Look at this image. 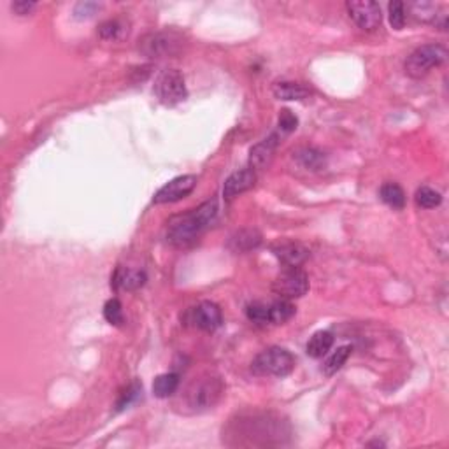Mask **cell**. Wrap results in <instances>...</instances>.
I'll return each instance as SVG.
<instances>
[{"label":"cell","mask_w":449,"mask_h":449,"mask_svg":"<svg viewBox=\"0 0 449 449\" xmlns=\"http://www.w3.org/2000/svg\"><path fill=\"white\" fill-rule=\"evenodd\" d=\"M272 93L279 100H305L312 95V90L297 81H279L272 86Z\"/></svg>","instance_id":"cell-14"},{"label":"cell","mask_w":449,"mask_h":449,"mask_svg":"<svg viewBox=\"0 0 449 449\" xmlns=\"http://www.w3.org/2000/svg\"><path fill=\"white\" fill-rule=\"evenodd\" d=\"M139 51L149 59H162L181 47V37L176 32H151L139 39Z\"/></svg>","instance_id":"cell-7"},{"label":"cell","mask_w":449,"mask_h":449,"mask_svg":"<svg viewBox=\"0 0 449 449\" xmlns=\"http://www.w3.org/2000/svg\"><path fill=\"white\" fill-rule=\"evenodd\" d=\"M261 244V234L257 229H243L229 237V248L234 253H248Z\"/></svg>","instance_id":"cell-15"},{"label":"cell","mask_w":449,"mask_h":449,"mask_svg":"<svg viewBox=\"0 0 449 449\" xmlns=\"http://www.w3.org/2000/svg\"><path fill=\"white\" fill-rule=\"evenodd\" d=\"M179 388V376L174 372L160 374L155 381H153V393L158 399H169L174 395Z\"/></svg>","instance_id":"cell-20"},{"label":"cell","mask_w":449,"mask_h":449,"mask_svg":"<svg viewBox=\"0 0 449 449\" xmlns=\"http://www.w3.org/2000/svg\"><path fill=\"white\" fill-rule=\"evenodd\" d=\"M446 59H448V50L444 46H441V44H423V46L416 47L407 56L406 63H404V70L409 77L420 79V77L427 76L434 67L444 63Z\"/></svg>","instance_id":"cell-3"},{"label":"cell","mask_w":449,"mask_h":449,"mask_svg":"<svg viewBox=\"0 0 449 449\" xmlns=\"http://www.w3.org/2000/svg\"><path fill=\"white\" fill-rule=\"evenodd\" d=\"M379 195L381 200L386 206L393 207V209H404V206H406V193H404V190L397 183H386V185H383Z\"/></svg>","instance_id":"cell-21"},{"label":"cell","mask_w":449,"mask_h":449,"mask_svg":"<svg viewBox=\"0 0 449 449\" xmlns=\"http://www.w3.org/2000/svg\"><path fill=\"white\" fill-rule=\"evenodd\" d=\"M351 351H353L351 346H341V348H337L335 351L326 358L325 365H323V372H325V376H333L337 370H341L342 365L348 362Z\"/></svg>","instance_id":"cell-22"},{"label":"cell","mask_w":449,"mask_h":449,"mask_svg":"<svg viewBox=\"0 0 449 449\" xmlns=\"http://www.w3.org/2000/svg\"><path fill=\"white\" fill-rule=\"evenodd\" d=\"M36 8L37 4L36 2H32V0H16V2H13L11 4L13 13L18 16L32 15V11H36Z\"/></svg>","instance_id":"cell-32"},{"label":"cell","mask_w":449,"mask_h":449,"mask_svg":"<svg viewBox=\"0 0 449 449\" xmlns=\"http://www.w3.org/2000/svg\"><path fill=\"white\" fill-rule=\"evenodd\" d=\"M246 316L250 321L257 323V325H267L268 304H265V302H251L246 307Z\"/></svg>","instance_id":"cell-27"},{"label":"cell","mask_w":449,"mask_h":449,"mask_svg":"<svg viewBox=\"0 0 449 449\" xmlns=\"http://www.w3.org/2000/svg\"><path fill=\"white\" fill-rule=\"evenodd\" d=\"M294 369V355H291L288 349L277 348V346L264 349V351L258 353L253 362H251V372H253L254 376L284 377L288 376V374H291Z\"/></svg>","instance_id":"cell-2"},{"label":"cell","mask_w":449,"mask_h":449,"mask_svg":"<svg viewBox=\"0 0 449 449\" xmlns=\"http://www.w3.org/2000/svg\"><path fill=\"white\" fill-rule=\"evenodd\" d=\"M298 120L295 116L294 112L288 111V109H283L281 114H279V132H283V134H290L297 128Z\"/></svg>","instance_id":"cell-30"},{"label":"cell","mask_w":449,"mask_h":449,"mask_svg":"<svg viewBox=\"0 0 449 449\" xmlns=\"http://www.w3.org/2000/svg\"><path fill=\"white\" fill-rule=\"evenodd\" d=\"M294 158L305 171H319L326 163L325 153L316 148H300L294 153Z\"/></svg>","instance_id":"cell-17"},{"label":"cell","mask_w":449,"mask_h":449,"mask_svg":"<svg viewBox=\"0 0 449 449\" xmlns=\"http://www.w3.org/2000/svg\"><path fill=\"white\" fill-rule=\"evenodd\" d=\"M223 381L218 376H202L190 384L186 391V402L192 409L204 411L211 409L218 404L223 395Z\"/></svg>","instance_id":"cell-4"},{"label":"cell","mask_w":449,"mask_h":449,"mask_svg":"<svg viewBox=\"0 0 449 449\" xmlns=\"http://www.w3.org/2000/svg\"><path fill=\"white\" fill-rule=\"evenodd\" d=\"M414 200H416V206L421 207V209H434V207L441 206L442 197L441 193L435 192L434 188L421 186V188H418L416 195H414Z\"/></svg>","instance_id":"cell-24"},{"label":"cell","mask_w":449,"mask_h":449,"mask_svg":"<svg viewBox=\"0 0 449 449\" xmlns=\"http://www.w3.org/2000/svg\"><path fill=\"white\" fill-rule=\"evenodd\" d=\"M390 25L395 30H402L406 25V4L404 2H390L388 4Z\"/></svg>","instance_id":"cell-28"},{"label":"cell","mask_w":449,"mask_h":449,"mask_svg":"<svg viewBox=\"0 0 449 449\" xmlns=\"http://www.w3.org/2000/svg\"><path fill=\"white\" fill-rule=\"evenodd\" d=\"M279 142H281V137H279L277 132L268 135L267 139H264L261 142H258L257 146H253L250 151V163L251 169H264L268 162H271L272 155L277 149Z\"/></svg>","instance_id":"cell-13"},{"label":"cell","mask_w":449,"mask_h":449,"mask_svg":"<svg viewBox=\"0 0 449 449\" xmlns=\"http://www.w3.org/2000/svg\"><path fill=\"white\" fill-rule=\"evenodd\" d=\"M333 344V335L326 330H321V332H316L314 335L309 339L307 346H305V353H307L311 358H321L326 353L330 351Z\"/></svg>","instance_id":"cell-18"},{"label":"cell","mask_w":449,"mask_h":449,"mask_svg":"<svg viewBox=\"0 0 449 449\" xmlns=\"http://www.w3.org/2000/svg\"><path fill=\"white\" fill-rule=\"evenodd\" d=\"M192 323L204 332H214L223 323L220 305L209 300L200 302L197 307L192 309Z\"/></svg>","instance_id":"cell-10"},{"label":"cell","mask_w":449,"mask_h":449,"mask_svg":"<svg viewBox=\"0 0 449 449\" xmlns=\"http://www.w3.org/2000/svg\"><path fill=\"white\" fill-rule=\"evenodd\" d=\"M104 318L105 321L114 326H120L123 323V307H121V302L118 298H111V300L105 302Z\"/></svg>","instance_id":"cell-26"},{"label":"cell","mask_w":449,"mask_h":449,"mask_svg":"<svg viewBox=\"0 0 449 449\" xmlns=\"http://www.w3.org/2000/svg\"><path fill=\"white\" fill-rule=\"evenodd\" d=\"M257 183V172L251 167L236 171L229 176V179L223 185V197L224 200H234L236 197L243 195L244 192L251 190Z\"/></svg>","instance_id":"cell-11"},{"label":"cell","mask_w":449,"mask_h":449,"mask_svg":"<svg viewBox=\"0 0 449 449\" xmlns=\"http://www.w3.org/2000/svg\"><path fill=\"white\" fill-rule=\"evenodd\" d=\"M195 186H197V176L193 174L179 176V178H174L169 183H165V185L155 193V197H153V204L178 202V200L188 197L190 193L195 190Z\"/></svg>","instance_id":"cell-9"},{"label":"cell","mask_w":449,"mask_h":449,"mask_svg":"<svg viewBox=\"0 0 449 449\" xmlns=\"http://www.w3.org/2000/svg\"><path fill=\"white\" fill-rule=\"evenodd\" d=\"M128 33V29H125V23L121 20H107L98 26V36L105 40H116Z\"/></svg>","instance_id":"cell-23"},{"label":"cell","mask_w":449,"mask_h":449,"mask_svg":"<svg viewBox=\"0 0 449 449\" xmlns=\"http://www.w3.org/2000/svg\"><path fill=\"white\" fill-rule=\"evenodd\" d=\"M272 291L284 300H295V298L304 297L309 291L307 274L298 267H287L274 279Z\"/></svg>","instance_id":"cell-5"},{"label":"cell","mask_w":449,"mask_h":449,"mask_svg":"<svg viewBox=\"0 0 449 449\" xmlns=\"http://www.w3.org/2000/svg\"><path fill=\"white\" fill-rule=\"evenodd\" d=\"M148 281V275H146L144 271H135V268H128V271H123V268H118L112 275V284L116 288H121V290L134 291L142 288Z\"/></svg>","instance_id":"cell-16"},{"label":"cell","mask_w":449,"mask_h":449,"mask_svg":"<svg viewBox=\"0 0 449 449\" xmlns=\"http://www.w3.org/2000/svg\"><path fill=\"white\" fill-rule=\"evenodd\" d=\"M218 214L216 200H207L195 209L172 218L167 223V241L178 248L192 244L207 227L214 221Z\"/></svg>","instance_id":"cell-1"},{"label":"cell","mask_w":449,"mask_h":449,"mask_svg":"<svg viewBox=\"0 0 449 449\" xmlns=\"http://www.w3.org/2000/svg\"><path fill=\"white\" fill-rule=\"evenodd\" d=\"M272 253L284 267H300L309 258V251L298 243H279L272 246Z\"/></svg>","instance_id":"cell-12"},{"label":"cell","mask_w":449,"mask_h":449,"mask_svg":"<svg viewBox=\"0 0 449 449\" xmlns=\"http://www.w3.org/2000/svg\"><path fill=\"white\" fill-rule=\"evenodd\" d=\"M98 9H100V6L95 4V2H79V4L74 8V16L79 20L91 18V16L98 11Z\"/></svg>","instance_id":"cell-31"},{"label":"cell","mask_w":449,"mask_h":449,"mask_svg":"<svg viewBox=\"0 0 449 449\" xmlns=\"http://www.w3.org/2000/svg\"><path fill=\"white\" fill-rule=\"evenodd\" d=\"M346 9H348L349 18L355 22V25L358 29L367 30V32H372L383 22V13H381V8L377 2H372V0H356V2H348L346 4Z\"/></svg>","instance_id":"cell-8"},{"label":"cell","mask_w":449,"mask_h":449,"mask_svg":"<svg viewBox=\"0 0 449 449\" xmlns=\"http://www.w3.org/2000/svg\"><path fill=\"white\" fill-rule=\"evenodd\" d=\"M407 9H409L414 18L420 20V22L434 23V20L437 18L439 15L437 6L432 4V2H413V4L407 6Z\"/></svg>","instance_id":"cell-25"},{"label":"cell","mask_w":449,"mask_h":449,"mask_svg":"<svg viewBox=\"0 0 449 449\" xmlns=\"http://www.w3.org/2000/svg\"><path fill=\"white\" fill-rule=\"evenodd\" d=\"M141 391H142V388L139 386V384H132V386H128L127 390L121 393L120 400H118V404H116V409L123 411V409H127L128 406H132V404L139 399Z\"/></svg>","instance_id":"cell-29"},{"label":"cell","mask_w":449,"mask_h":449,"mask_svg":"<svg viewBox=\"0 0 449 449\" xmlns=\"http://www.w3.org/2000/svg\"><path fill=\"white\" fill-rule=\"evenodd\" d=\"M155 93L158 100L165 105H176L185 100L188 91H186L183 74L176 69L163 70L155 83Z\"/></svg>","instance_id":"cell-6"},{"label":"cell","mask_w":449,"mask_h":449,"mask_svg":"<svg viewBox=\"0 0 449 449\" xmlns=\"http://www.w3.org/2000/svg\"><path fill=\"white\" fill-rule=\"evenodd\" d=\"M297 309L291 304V300H284V298H279V300L268 304V323H274V325H283V323L290 321L295 316Z\"/></svg>","instance_id":"cell-19"}]
</instances>
